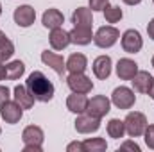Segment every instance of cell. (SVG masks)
I'll use <instances>...</instances> for the list:
<instances>
[{
  "instance_id": "6da1fadb",
  "label": "cell",
  "mask_w": 154,
  "mask_h": 152,
  "mask_svg": "<svg viewBox=\"0 0 154 152\" xmlns=\"http://www.w3.org/2000/svg\"><path fill=\"white\" fill-rule=\"evenodd\" d=\"M25 86H27V90H29V93L39 100V102H48V100H52L54 99V84L50 82V79H47L43 72H39V70H34L31 75L27 77V81H25Z\"/></svg>"
},
{
  "instance_id": "7a4b0ae2",
  "label": "cell",
  "mask_w": 154,
  "mask_h": 152,
  "mask_svg": "<svg viewBox=\"0 0 154 152\" xmlns=\"http://www.w3.org/2000/svg\"><path fill=\"white\" fill-rule=\"evenodd\" d=\"M22 140L25 143L23 152H41L43 150V140H45V134H43V129L38 125H29L23 129L22 132Z\"/></svg>"
},
{
  "instance_id": "3957f363",
  "label": "cell",
  "mask_w": 154,
  "mask_h": 152,
  "mask_svg": "<svg viewBox=\"0 0 154 152\" xmlns=\"http://www.w3.org/2000/svg\"><path fill=\"white\" fill-rule=\"evenodd\" d=\"M124 125H125V132L131 136V138H138L145 132V127H147V118L143 113H138V111H133L125 116L124 120Z\"/></svg>"
},
{
  "instance_id": "277c9868",
  "label": "cell",
  "mask_w": 154,
  "mask_h": 152,
  "mask_svg": "<svg viewBox=\"0 0 154 152\" xmlns=\"http://www.w3.org/2000/svg\"><path fill=\"white\" fill-rule=\"evenodd\" d=\"M118 38H120V32H118V29L113 27V25H104V27H100V29L93 34L95 45L100 47V48H109V47H113L116 41H118Z\"/></svg>"
},
{
  "instance_id": "5b68a950",
  "label": "cell",
  "mask_w": 154,
  "mask_h": 152,
  "mask_svg": "<svg viewBox=\"0 0 154 152\" xmlns=\"http://www.w3.org/2000/svg\"><path fill=\"white\" fill-rule=\"evenodd\" d=\"M111 102L115 104L118 109H131L136 102V95L131 88L127 86H120L113 90V95H111Z\"/></svg>"
},
{
  "instance_id": "8992f818",
  "label": "cell",
  "mask_w": 154,
  "mask_h": 152,
  "mask_svg": "<svg viewBox=\"0 0 154 152\" xmlns=\"http://www.w3.org/2000/svg\"><path fill=\"white\" fill-rule=\"evenodd\" d=\"M111 109V100L104 95H97L93 99H88V106H86V113L95 116V118H102L109 113Z\"/></svg>"
},
{
  "instance_id": "52a82bcc",
  "label": "cell",
  "mask_w": 154,
  "mask_h": 152,
  "mask_svg": "<svg viewBox=\"0 0 154 152\" xmlns=\"http://www.w3.org/2000/svg\"><path fill=\"white\" fill-rule=\"evenodd\" d=\"M66 84L75 93H90L93 90L91 79L88 75H84V74H70L66 77Z\"/></svg>"
},
{
  "instance_id": "ba28073f",
  "label": "cell",
  "mask_w": 154,
  "mask_h": 152,
  "mask_svg": "<svg viewBox=\"0 0 154 152\" xmlns=\"http://www.w3.org/2000/svg\"><path fill=\"white\" fill-rule=\"evenodd\" d=\"M142 47H143V39H142L138 31L129 29L122 34V48L127 54H136V52L142 50Z\"/></svg>"
},
{
  "instance_id": "9c48e42d",
  "label": "cell",
  "mask_w": 154,
  "mask_h": 152,
  "mask_svg": "<svg viewBox=\"0 0 154 152\" xmlns=\"http://www.w3.org/2000/svg\"><path fill=\"white\" fill-rule=\"evenodd\" d=\"M75 131L81 132V134H90V132H95L100 129V118H95L91 114H79L75 118Z\"/></svg>"
},
{
  "instance_id": "30bf717a",
  "label": "cell",
  "mask_w": 154,
  "mask_h": 152,
  "mask_svg": "<svg viewBox=\"0 0 154 152\" xmlns=\"http://www.w3.org/2000/svg\"><path fill=\"white\" fill-rule=\"evenodd\" d=\"M13 18H14V22H16L18 27L27 29V27H31V25L34 23V20H36V11H34V7H31V5H20V7L14 9Z\"/></svg>"
},
{
  "instance_id": "8fae6325",
  "label": "cell",
  "mask_w": 154,
  "mask_h": 152,
  "mask_svg": "<svg viewBox=\"0 0 154 152\" xmlns=\"http://www.w3.org/2000/svg\"><path fill=\"white\" fill-rule=\"evenodd\" d=\"M0 116L7 122V123H18L20 120H22V116H23V109L20 108V104L14 100V102H11V100H7L4 106H0Z\"/></svg>"
},
{
  "instance_id": "7c38bea8",
  "label": "cell",
  "mask_w": 154,
  "mask_h": 152,
  "mask_svg": "<svg viewBox=\"0 0 154 152\" xmlns=\"http://www.w3.org/2000/svg\"><path fill=\"white\" fill-rule=\"evenodd\" d=\"M41 61H43L47 66H50V68H52L56 74H59V75H63L65 70H66V61L63 59V56H59V54H56V52L43 50V52H41Z\"/></svg>"
},
{
  "instance_id": "4fadbf2b",
  "label": "cell",
  "mask_w": 154,
  "mask_h": 152,
  "mask_svg": "<svg viewBox=\"0 0 154 152\" xmlns=\"http://www.w3.org/2000/svg\"><path fill=\"white\" fill-rule=\"evenodd\" d=\"M136 72H138V65L129 57H124L116 63V75L122 81H131L136 75Z\"/></svg>"
},
{
  "instance_id": "5bb4252c",
  "label": "cell",
  "mask_w": 154,
  "mask_h": 152,
  "mask_svg": "<svg viewBox=\"0 0 154 152\" xmlns=\"http://www.w3.org/2000/svg\"><path fill=\"white\" fill-rule=\"evenodd\" d=\"M152 75L149 74V72H145V70H138L136 72V75L131 79V82H133V88H134V91H138V93H149V90H151V86H152Z\"/></svg>"
},
{
  "instance_id": "9a60e30c",
  "label": "cell",
  "mask_w": 154,
  "mask_h": 152,
  "mask_svg": "<svg viewBox=\"0 0 154 152\" xmlns=\"http://www.w3.org/2000/svg\"><path fill=\"white\" fill-rule=\"evenodd\" d=\"M70 39L75 45H88L93 39V32L91 27L88 25H74V29L70 31Z\"/></svg>"
},
{
  "instance_id": "2e32d148",
  "label": "cell",
  "mask_w": 154,
  "mask_h": 152,
  "mask_svg": "<svg viewBox=\"0 0 154 152\" xmlns=\"http://www.w3.org/2000/svg\"><path fill=\"white\" fill-rule=\"evenodd\" d=\"M41 23L47 27V29H57V27H61L63 23H65V16H63V13L59 11V9H47L45 13H43V16H41Z\"/></svg>"
},
{
  "instance_id": "e0dca14e",
  "label": "cell",
  "mask_w": 154,
  "mask_h": 152,
  "mask_svg": "<svg viewBox=\"0 0 154 152\" xmlns=\"http://www.w3.org/2000/svg\"><path fill=\"white\" fill-rule=\"evenodd\" d=\"M70 43H72L70 32H66L65 29L57 27V29H52V31H50V45H52L54 50H63V48H66Z\"/></svg>"
},
{
  "instance_id": "ac0fdd59",
  "label": "cell",
  "mask_w": 154,
  "mask_h": 152,
  "mask_svg": "<svg viewBox=\"0 0 154 152\" xmlns=\"http://www.w3.org/2000/svg\"><path fill=\"white\" fill-rule=\"evenodd\" d=\"M86 106H88V97L86 93H72L68 99H66V108L68 111L75 114H81V113H86Z\"/></svg>"
},
{
  "instance_id": "d6986e66",
  "label": "cell",
  "mask_w": 154,
  "mask_h": 152,
  "mask_svg": "<svg viewBox=\"0 0 154 152\" xmlns=\"http://www.w3.org/2000/svg\"><path fill=\"white\" fill-rule=\"evenodd\" d=\"M13 97H14V100L20 104V108L22 109H31L32 106H34V97L29 93V90H27V86H14V90H13Z\"/></svg>"
},
{
  "instance_id": "ffe728a7",
  "label": "cell",
  "mask_w": 154,
  "mask_h": 152,
  "mask_svg": "<svg viewBox=\"0 0 154 152\" xmlns=\"http://www.w3.org/2000/svg\"><path fill=\"white\" fill-rule=\"evenodd\" d=\"M93 74L97 79H108L111 75V57L109 56H99L93 61Z\"/></svg>"
},
{
  "instance_id": "44dd1931",
  "label": "cell",
  "mask_w": 154,
  "mask_h": 152,
  "mask_svg": "<svg viewBox=\"0 0 154 152\" xmlns=\"http://www.w3.org/2000/svg\"><path fill=\"white\" fill-rule=\"evenodd\" d=\"M86 66H88V59L84 54H72L66 59V70L70 74H84Z\"/></svg>"
},
{
  "instance_id": "7402d4cb",
  "label": "cell",
  "mask_w": 154,
  "mask_h": 152,
  "mask_svg": "<svg viewBox=\"0 0 154 152\" xmlns=\"http://www.w3.org/2000/svg\"><path fill=\"white\" fill-rule=\"evenodd\" d=\"M72 23L74 25H93V16H91V9L88 7H77L72 14Z\"/></svg>"
},
{
  "instance_id": "603a6c76",
  "label": "cell",
  "mask_w": 154,
  "mask_h": 152,
  "mask_svg": "<svg viewBox=\"0 0 154 152\" xmlns=\"http://www.w3.org/2000/svg\"><path fill=\"white\" fill-rule=\"evenodd\" d=\"M25 74V65L22 61H11L7 66H5V79H11V81H16Z\"/></svg>"
},
{
  "instance_id": "cb8c5ba5",
  "label": "cell",
  "mask_w": 154,
  "mask_h": 152,
  "mask_svg": "<svg viewBox=\"0 0 154 152\" xmlns=\"http://www.w3.org/2000/svg\"><path fill=\"white\" fill-rule=\"evenodd\" d=\"M108 134L115 140H120L124 138L125 134V125H124V120H118V118H113L108 122Z\"/></svg>"
},
{
  "instance_id": "d4e9b609",
  "label": "cell",
  "mask_w": 154,
  "mask_h": 152,
  "mask_svg": "<svg viewBox=\"0 0 154 152\" xmlns=\"http://www.w3.org/2000/svg\"><path fill=\"white\" fill-rule=\"evenodd\" d=\"M82 143H84V150L86 152H102L108 149V143H106L104 138H88Z\"/></svg>"
},
{
  "instance_id": "484cf974",
  "label": "cell",
  "mask_w": 154,
  "mask_h": 152,
  "mask_svg": "<svg viewBox=\"0 0 154 152\" xmlns=\"http://www.w3.org/2000/svg\"><path fill=\"white\" fill-rule=\"evenodd\" d=\"M14 54V45L13 41L7 38H4L0 41V63H5L7 59H11Z\"/></svg>"
},
{
  "instance_id": "4316f807",
  "label": "cell",
  "mask_w": 154,
  "mask_h": 152,
  "mask_svg": "<svg viewBox=\"0 0 154 152\" xmlns=\"http://www.w3.org/2000/svg\"><path fill=\"white\" fill-rule=\"evenodd\" d=\"M104 16H106V20L109 22V23H116V22H120L122 20V16H124V13H122V9L118 7V5H106L104 7Z\"/></svg>"
},
{
  "instance_id": "83f0119b",
  "label": "cell",
  "mask_w": 154,
  "mask_h": 152,
  "mask_svg": "<svg viewBox=\"0 0 154 152\" xmlns=\"http://www.w3.org/2000/svg\"><path fill=\"white\" fill-rule=\"evenodd\" d=\"M143 136H145V143H147V147L154 150V125H147V127H145Z\"/></svg>"
},
{
  "instance_id": "f1b7e54d",
  "label": "cell",
  "mask_w": 154,
  "mask_h": 152,
  "mask_svg": "<svg viewBox=\"0 0 154 152\" xmlns=\"http://www.w3.org/2000/svg\"><path fill=\"white\" fill-rule=\"evenodd\" d=\"M109 4V0H90V9L91 11H104V7Z\"/></svg>"
},
{
  "instance_id": "f546056e",
  "label": "cell",
  "mask_w": 154,
  "mask_h": 152,
  "mask_svg": "<svg viewBox=\"0 0 154 152\" xmlns=\"http://www.w3.org/2000/svg\"><path fill=\"white\" fill-rule=\"evenodd\" d=\"M120 150H131V152H140V145L134 141H124L120 145Z\"/></svg>"
},
{
  "instance_id": "4dcf8cb0",
  "label": "cell",
  "mask_w": 154,
  "mask_h": 152,
  "mask_svg": "<svg viewBox=\"0 0 154 152\" xmlns=\"http://www.w3.org/2000/svg\"><path fill=\"white\" fill-rule=\"evenodd\" d=\"M66 150L68 152H86L84 150V143H82V141H72V143H68Z\"/></svg>"
},
{
  "instance_id": "1f68e13d",
  "label": "cell",
  "mask_w": 154,
  "mask_h": 152,
  "mask_svg": "<svg viewBox=\"0 0 154 152\" xmlns=\"http://www.w3.org/2000/svg\"><path fill=\"white\" fill-rule=\"evenodd\" d=\"M9 97H11L9 88H7V86H0V106H4V104L9 100Z\"/></svg>"
},
{
  "instance_id": "d6a6232c",
  "label": "cell",
  "mask_w": 154,
  "mask_h": 152,
  "mask_svg": "<svg viewBox=\"0 0 154 152\" xmlns=\"http://www.w3.org/2000/svg\"><path fill=\"white\" fill-rule=\"evenodd\" d=\"M147 34H149L151 39H154V18L149 22V25H147Z\"/></svg>"
},
{
  "instance_id": "836d02e7",
  "label": "cell",
  "mask_w": 154,
  "mask_h": 152,
  "mask_svg": "<svg viewBox=\"0 0 154 152\" xmlns=\"http://www.w3.org/2000/svg\"><path fill=\"white\" fill-rule=\"evenodd\" d=\"M142 0H124V4H127V5H136V4H140Z\"/></svg>"
},
{
  "instance_id": "e575fe53",
  "label": "cell",
  "mask_w": 154,
  "mask_h": 152,
  "mask_svg": "<svg viewBox=\"0 0 154 152\" xmlns=\"http://www.w3.org/2000/svg\"><path fill=\"white\" fill-rule=\"evenodd\" d=\"M5 77V66H2V63H0V81Z\"/></svg>"
},
{
  "instance_id": "d590c367",
  "label": "cell",
  "mask_w": 154,
  "mask_h": 152,
  "mask_svg": "<svg viewBox=\"0 0 154 152\" xmlns=\"http://www.w3.org/2000/svg\"><path fill=\"white\" fill-rule=\"evenodd\" d=\"M149 95L154 99V81H152V86H151V90H149Z\"/></svg>"
},
{
  "instance_id": "8d00e7d4",
  "label": "cell",
  "mask_w": 154,
  "mask_h": 152,
  "mask_svg": "<svg viewBox=\"0 0 154 152\" xmlns=\"http://www.w3.org/2000/svg\"><path fill=\"white\" fill-rule=\"evenodd\" d=\"M5 38V34H4V32H2V31H0V41H2V39Z\"/></svg>"
},
{
  "instance_id": "74e56055",
  "label": "cell",
  "mask_w": 154,
  "mask_h": 152,
  "mask_svg": "<svg viewBox=\"0 0 154 152\" xmlns=\"http://www.w3.org/2000/svg\"><path fill=\"white\" fill-rule=\"evenodd\" d=\"M0 14H2V4H0Z\"/></svg>"
},
{
  "instance_id": "f35d334b",
  "label": "cell",
  "mask_w": 154,
  "mask_h": 152,
  "mask_svg": "<svg viewBox=\"0 0 154 152\" xmlns=\"http://www.w3.org/2000/svg\"><path fill=\"white\" fill-rule=\"evenodd\" d=\"M152 66H154V57H152Z\"/></svg>"
},
{
  "instance_id": "ab89813d",
  "label": "cell",
  "mask_w": 154,
  "mask_h": 152,
  "mask_svg": "<svg viewBox=\"0 0 154 152\" xmlns=\"http://www.w3.org/2000/svg\"><path fill=\"white\" fill-rule=\"evenodd\" d=\"M0 132H2V129H0Z\"/></svg>"
},
{
  "instance_id": "60d3db41",
  "label": "cell",
  "mask_w": 154,
  "mask_h": 152,
  "mask_svg": "<svg viewBox=\"0 0 154 152\" xmlns=\"http://www.w3.org/2000/svg\"><path fill=\"white\" fill-rule=\"evenodd\" d=\"M152 2H154V0H152Z\"/></svg>"
}]
</instances>
